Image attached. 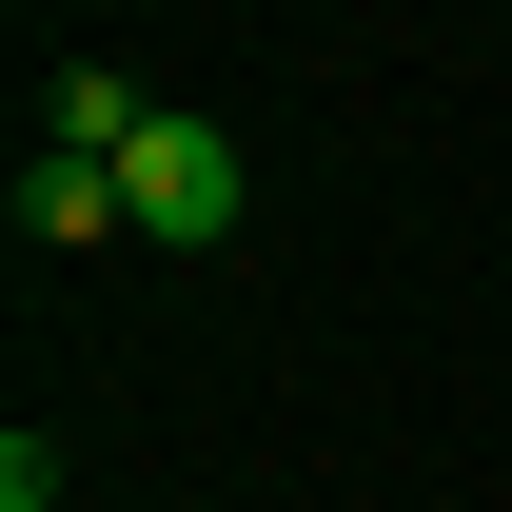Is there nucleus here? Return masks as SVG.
<instances>
[{
  "mask_svg": "<svg viewBox=\"0 0 512 512\" xmlns=\"http://www.w3.org/2000/svg\"><path fill=\"white\" fill-rule=\"evenodd\" d=\"M119 197H138V237H178V256H197V237H237V197H256V178H237V138L197 119V99H158V119L119 138Z\"/></svg>",
  "mask_w": 512,
  "mask_h": 512,
  "instance_id": "obj_1",
  "label": "nucleus"
},
{
  "mask_svg": "<svg viewBox=\"0 0 512 512\" xmlns=\"http://www.w3.org/2000/svg\"><path fill=\"white\" fill-rule=\"evenodd\" d=\"M99 237H138L119 158H79V138H40V158H20V256H99Z\"/></svg>",
  "mask_w": 512,
  "mask_h": 512,
  "instance_id": "obj_2",
  "label": "nucleus"
},
{
  "mask_svg": "<svg viewBox=\"0 0 512 512\" xmlns=\"http://www.w3.org/2000/svg\"><path fill=\"white\" fill-rule=\"evenodd\" d=\"M138 119H158V99H138L119 60H60V79H40V138H79V158H119Z\"/></svg>",
  "mask_w": 512,
  "mask_h": 512,
  "instance_id": "obj_3",
  "label": "nucleus"
}]
</instances>
